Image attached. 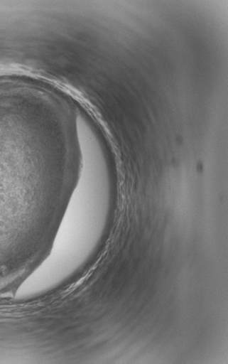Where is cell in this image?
I'll list each match as a JSON object with an SVG mask.
<instances>
[{"instance_id": "6da1fadb", "label": "cell", "mask_w": 228, "mask_h": 364, "mask_svg": "<svg viewBox=\"0 0 228 364\" xmlns=\"http://www.w3.org/2000/svg\"><path fill=\"white\" fill-rule=\"evenodd\" d=\"M80 167L48 253L23 282L37 296L50 293L67 273L95 252L107 229L114 195V178L93 127L77 132Z\"/></svg>"}]
</instances>
